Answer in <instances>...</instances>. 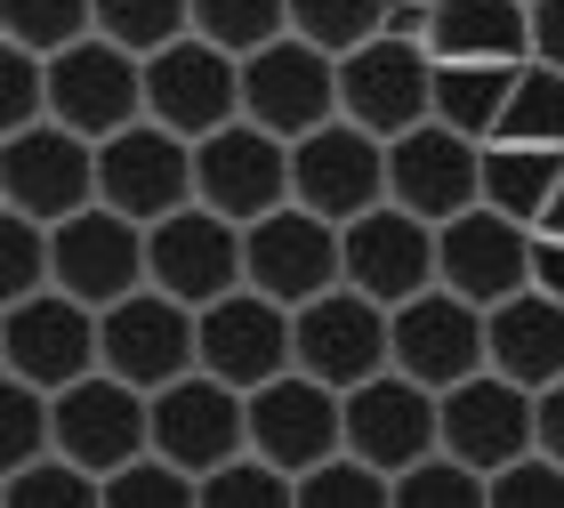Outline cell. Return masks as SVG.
Segmentation results:
<instances>
[{
	"label": "cell",
	"instance_id": "obj_8",
	"mask_svg": "<svg viewBox=\"0 0 564 508\" xmlns=\"http://www.w3.org/2000/svg\"><path fill=\"white\" fill-rule=\"evenodd\" d=\"M299 371L323 379V388H364V379L395 371V315L364 291H323L299 307Z\"/></svg>",
	"mask_w": 564,
	"mask_h": 508
},
{
	"label": "cell",
	"instance_id": "obj_35",
	"mask_svg": "<svg viewBox=\"0 0 564 508\" xmlns=\"http://www.w3.org/2000/svg\"><path fill=\"white\" fill-rule=\"evenodd\" d=\"M0 33H9L17 48L57 57V48L97 33V0H0Z\"/></svg>",
	"mask_w": 564,
	"mask_h": 508
},
{
	"label": "cell",
	"instance_id": "obj_32",
	"mask_svg": "<svg viewBox=\"0 0 564 508\" xmlns=\"http://www.w3.org/2000/svg\"><path fill=\"white\" fill-rule=\"evenodd\" d=\"M97 33L130 57H162L170 41L194 33V0H97Z\"/></svg>",
	"mask_w": 564,
	"mask_h": 508
},
{
	"label": "cell",
	"instance_id": "obj_18",
	"mask_svg": "<svg viewBox=\"0 0 564 508\" xmlns=\"http://www.w3.org/2000/svg\"><path fill=\"white\" fill-rule=\"evenodd\" d=\"M435 283L476 299V307L492 315L500 299L532 291V226H517L508 210H492V202L459 210L452 226H435Z\"/></svg>",
	"mask_w": 564,
	"mask_h": 508
},
{
	"label": "cell",
	"instance_id": "obj_43",
	"mask_svg": "<svg viewBox=\"0 0 564 508\" xmlns=\"http://www.w3.org/2000/svg\"><path fill=\"white\" fill-rule=\"evenodd\" d=\"M532 57L564 73V0H532Z\"/></svg>",
	"mask_w": 564,
	"mask_h": 508
},
{
	"label": "cell",
	"instance_id": "obj_14",
	"mask_svg": "<svg viewBox=\"0 0 564 508\" xmlns=\"http://www.w3.org/2000/svg\"><path fill=\"white\" fill-rule=\"evenodd\" d=\"M0 194L9 210L41 218V226H65L97 202V138L65 130V121H41V130H17L9 154H0Z\"/></svg>",
	"mask_w": 564,
	"mask_h": 508
},
{
	"label": "cell",
	"instance_id": "obj_26",
	"mask_svg": "<svg viewBox=\"0 0 564 508\" xmlns=\"http://www.w3.org/2000/svg\"><path fill=\"white\" fill-rule=\"evenodd\" d=\"M484 323H492V371L500 379H517V388H532V396L564 379V299L517 291V299H500Z\"/></svg>",
	"mask_w": 564,
	"mask_h": 508
},
{
	"label": "cell",
	"instance_id": "obj_21",
	"mask_svg": "<svg viewBox=\"0 0 564 508\" xmlns=\"http://www.w3.org/2000/svg\"><path fill=\"white\" fill-rule=\"evenodd\" d=\"M388 202H403L427 226H452L459 210L484 202V145L444 130V121H420L388 145Z\"/></svg>",
	"mask_w": 564,
	"mask_h": 508
},
{
	"label": "cell",
	"instance_id": "obj_37",
	"mask_svg": "<svg viewBox=\"0 0 564 508\" xmlns=\"http://www.w3.org/2000/svg\"><path fill=\"white\" fill-rule=\"evenodd\" d=\"M395 508H492V476L452 461V452H435V461L395 476Z\"/></svg>",
	"mask_w": 564,
	"mask_h": 508
},
{
	"label": "cell",
	"instance_id": "obj_17",
	"mask_svg": "<svg viewBox=\"0 0 564 508\" xmlns=\"http://www.w3.org/2000/svg\"><path fill=\"white\" fill-rule=\"evenodd\" d=\"M97 202L138 226H162L170 210L194 202V145L162 130V121H138V130L106 138L97 145Z\"/></svg>",
	"mask_w": 564,
	"mask_h": 508
},
{
	"label": "cell",
	"instance_id": "obj_31",
	"mask_svg": "<svg viewBox=\"0 0 564 508\" xmlns=\"http://www.w3.org/2000/svg\"><path fill=\"white\" fill-rule=\"evenodd\" d=\"M41 291H57V226L9 210L0 218V299L17 307V299H41Z\"/></svg>",
	"mask_w": 564,
	"mask_h": 508
},
{
	"label": "cell",
	"instance_id": "obj_3",
	"mask_svg": "<svg viewBox=\"0 0 564 508\" xmlns=\"http://www.w3.org/2000/svg\"><path fill=\"white\" fill-rule=\"evenodd\" d=\"M48 121H65V130L82 138H121L145 121V57H130V48H113L106 33L73 41L48 57Z\"/></svg>",
	"mask_w": 564,
	"mask_h": 508
},
{
	"label": "cell",
	"instance_id": "obj_11",
	"mask_svg": "<svg viewBox=\"0 0 564 508\" xmlns=\"http://www.w3.org/2000/svg\"><path fill=\"white\" fill-rule=\"evenodd\" d=\"M291 202H306L330 226H355L364 210L388 202V138L355 130V121H323L315 138L291 145Z\"/></svg>",
	"mask_w": 564,
	"mask_h": 508
},
{
	"label": "cell",
	"instance_id": "obj_1",
	"mask_svg": "<svg viewBox=\"0 0 564 508\" xmlns=\"http://www.w3.org/2000/svg\"><path fill=\"white\" fill-rule=\"evenodd\" d=\"M339 121H355V130H371L388 145L403 130H420V121H435V57H427V41L379 33V41L355 48V57H339Z\"/></svg>",
	"mask_w": 564,
	"mask_h": 508
},
{
	"label": "cell",
	"instance_id": "obj_12",
	"mask_svg": "<svg viewBox=\"0 0 564 508\" xmlns=\"http://www.w3.org/2000/svg\"><path fill=\"white\" fill-rule=\"evenodd\" d=\"M194 202H210L218 218L259 226L291 202V145L259 121H226L218 138L194 145Z\"/></svg>",
	"mask_w": 564,
	"mask_h": 508
},
{
	"label": "cell",
	"instance_id": "obj_4",
	"mask_svg": "<svg viewBox=\"0 0 564 508\" xmlns=\"http://www.w3.org/2000/svg\"><path fill=\"white\" fill-rule=\"evenodd\" d=\"M0 364H9V379H33V388L65 396L73 379L106 371V323H97V307H82L65 291L17 299L9 323H0Z\"/></svg>",
	"mask_w": 564,
	"mask_h": 508
},
{
	"label": "cell",
	"instance_id": "obj_23",
	"mask_svg": "<svg viewBox=\"0 0 564 508\" xmlns=\"http://www.w3.org/2000/svg\"><path fill=\"white\" fill-rule=\"evenodd\" d=\"M153 283V267H145V226L138 218H121L106 210V202H89L82 218H65L57 226V291L65 299H82V307H121L130 291Z\"/></svg>",
	"mask_w": 564,
	"mask_h": 508
},
{
	"label": "cell",
	"instance_id": "obj_6",
	"mask_svg": "<svg viewBox=\"0 0 564 508\" xmlns=\"http://www.w3.org/2000/svg\"><path fill=\"white\" fill-rule=\"evenodd\" d=\"M145 121L177 130L186 145L218 138L226 121H242V57H226L218 41H170L162 57H145Z\"/></svg>",
	"mask_w": 564,
	"mask_h": 508
},
{
	"label": "cell",
	"instance_id": "obj_33",
	"mask_svg": "<svg viewBox=\"0 0 564 508\" xmlns=\"http://www.w3.org/2000/svg\"><path fill=\"white\" fill-rule=\"evenodd\" d=\"M194 33L218 41L226 57H259L267 41L291 33V0H194Z\"/></svg>",
	"mask_w": 564,
	"mask_h": 508
},
{
	"label": "cell",
	"instance_id": "obj_40",
	"mask_svg": "<svg viewBox=\"0 0 564 508\" xmlns=\"http://www.w3.org/2000/svg\"><path fill=\"white\" fill-rule=\"evenodd\" d=\"M106 508H202V476L170 468L162 452H145V461L106 476Z\"/></svg>",
	"mask_w": 564,
	"mask_h": 508
},
{
	"label": "cell",
	"instance_id": "obj_36",
	"mask_svg": "<svg viewBox=\"0 0 564 508\" xmlns=\"http://www.w3.org/2000/svg\"><path fill=\"white\" fill-rule=\"evenodd\" d=\"M0 508H106V476H89L82 461L48 452V461L9 476V500H0Z\"/></svg>",
	"mask_w": 564,
	"mask_h": 508
},
{
	"label": "cell",
	"instance_id": "obj_20",
	"mask_svg": "<svg viewBox=\"0 0 564 508\" xmlns=\"http://www.w3.org/2000/svg\"><path fill=\"white\" fill-rule=\"evenodd\" d=\"M250 452L274 461V468H291V476L339 461L347 452V396L323 388V379H306V371L267 379V388L250 396Z\"/></svg>",
	"mask_w": 564,
	"mask_h": 508
},
{
	"label": "cell",
	"instance_id": "obj_30",
	"mask_svg": "<svg viewBox=\"0 0 564 508\" xmlns=\"http://www.w3.org/2000/svg\"><path fill=\"white\" fill-rule=\"evenodd\" d=\"M395 0H291V33L315 41L323 57H355L364 41L388 33Z\"/></svg>",
	"mask_w": 564,
	"mask_h": 508
},
{
	"label": "cell",
	"instance_id": "obj_46",
	"mask_svg": "<svg viewBox=\"0 0 564 508\" xmlns=\"http://www.w3.org/2000/svg\"><path fill=\"white\" fill-rule=\"evenodd\" d=\"M532 235H564V186H556V202H549V218L532 226Z\"/></svg>",
	"mask_w": 564,
	"mask_h": 508
},
{
	"label": "cell",
	"instance_id": "obj_39",
	"mask_svg": "<svg viewBox=\"0 0 564 508\" xmlns=\"http://www.w3.org/2000/svg\"><path fill=\"white\" fill-rule=\"evenodd\" d=\"M299 508H395V476H379L371 461L339 452V461L299 476Z\"/></svg>",
	"mask_w": 564,
	"mask_h": 508
},
{
	"label": "cell",
	"instance_id": "obj_25",
	"mask_svg": "<svg viewBox=\"0 0 564 508\" xmlns=\"http://www.w3.org/2000/svg\"><path fill=\"white\" fill-rule=\"evenodd\" d=\"M427 57L435 65H532V0H435Z\"/></svg>",
	"mask_w": 564,
	"mask_h": 508
},
{
	"label": "cell",
	"instance_id": "obj_45",
	"mask_svg": "<svg viewBox=\"0 0 564 508\" xmlns=\"http://www.w3.org/2000/svg\"><path fill=\"white\" fill-rule=\"evenodd\" d=\"M532 291L564 299V235H532Z\"/></svg>",
	"mask_w": 564,
	"mask_h": 508
},
{
	"label": "cell",
	"instance_id": "obj_9",
	"mask_svg": "<svg viewBox=\"0 0 564 508\" xmlns=\"http://www.w3.org/2000/svg\"><path fill=\"white\" fill-rule=\"evenodd\" d=\"M347 452L371 461L379 476H403L444 452V396L420 388L403 371H379L364 388H347Z\"/></svg>",
	"mask_w": 564,
	"mask_h": 508
},
{
	"label": "cell",
	"instance_id": "obj_42",
	"mask_svg": "<svg viewBox=\"0 0 564 508\" xmlns=\"http://www.w3.org/2000/svg\"><path fill=\"white\" fill-rule=\"evenodd\" d=\"M492 508H564V468L549 452H524L517 468L492 476Z\"/></svg>",
	"mask_w": 564,
	"mask_h": 508
},
{
	"label": "cell",
	"instance_id": "obj_47",
	"mask_svg": "<svg viewBox=\"0 0 564 508\" xmlns=\"http://www.w3.org/2000/svg\"><path fill=\"white\" fill-rule=\"evenodd\" d=\"M427 9H435V0H427Z\"/></svg>",
	"mask_w": 564,
	"mask_h": 508
},
{
	"label": "cell",
	"instance_id": "obj_19",
	"mask_svg": "<svg viewBox=\"0 0 564 508\" xmlns=\"http://www.w3.org/2000/svg\"><path fill=\"white\" fill-rule=\"evenodd\" d=\"M57 452L82 461L89 476H113L153 452V396L113 371H89L57 396Z\"/></svg>",
	"mask_w": 564,
	"mask_h": 508
},
{
	"label": "cell",
	"instance_id": "obj_5",
	"mask_svg": "<svg viewBox=\"0 0 564 508\" xmlns=\"http://www.w3.org/2000/svg\"><path fill=\"white\" fill-rule=\"evenodd\" d=\"M242 121L274 130L282 145L315 138L323 121H339V57H323L299 33L267 41L259 57H242Z\"/></svg>",
	"mask_w": 564,
	"mask_h": 508
},
{
	"label": "cell",
	"instance_id": "obj_44",
	"mask_svg": "<svg viewBox=\"0 0 564 508\" xmlns=\"http://www.w3.org/2000/svg\"><path fill=\"white\" fill-rule=\"evenodd\" d=\"M532 420H541V452H549V461L564 468V379L532 396Z\"/></svg>",
	"mask_w": 564,
	"mask_h": 508
},
{
	"label": "cell",
	"instance_id": "obj_34",
	"mask_svg": "<svg viewBox=\"0 0 564 508\" xmlns=\"http://www.w3.org/2000/svg\"><path fill=\"white\" fill-rule=\"evenodd\" d=\"M57 452V396L33 388V379H9V396H0V468H33Z\"/></svg>",
	"mask_w": 564,
	"mask_h": 508
},
{
	"label": "cell",
	"instance_id": "obj_10",
	"mask_svg": "<svg viewBox=\"0 0 564 508\" xmlns=\"http://www.w3.org/2000/svg\"><path fill=\"white\" fill-rule=\"evenodd\" d=\"M153 452H162L170 468H186V476H210L226 461H242L250 452V396L210 379V371L170 379V388L153 396Z\"/></svg>",
	"mask_w": 564,
	"mask_h": 508
},
{
	"label": "cell",
	"instance_id": "obj_27",
	"mask_svg": "<svg viewBox=\"0 0 564 508\" xmlns=\"http://www.w3.org/2000/svg\"><path fill=\"white\" fill-rule=\"evenodd\" d=\"M556 186H564V154L556 145H484V202L508 210L517 226H541Z\"/></svg>",
	"mask_w": 564,
	"mask_h": 508
},
{
	"label": "cell",
	"instance_id": "obj_2",
	"mask_svg": "<svg viewBox=\"0 0 564 508\" xmlns=\"http://www.w3.org/2000/svg\"><path fill=\"white\" fill-rule=\"evenodd\" d=\"M145 267H153V291H170L177 307H194V315L250 283L242 226L218 218L210 202H186V210H170L162 226H145Z\"/></svg>",
	"mask_w": 564,
	"mask_h": 508
},
{
	"label": "cell",
	"instance_id": "obj_15",
	"mask_svg": "<svg viewBox=\"0 0 564 508\" xmlns=\"http://www.w3.org/2000/svg\"><path fill=\"white\" fill-rule=\"evenodd\" d=\"M395 371L435 388V396H452L459 379L492 371V323H484V307L444 291V283L420 291L412 307H395Z\"/></svg>",
	"mask_w": 564,
	"mask_h": 508
},
{
	"label": "cell",
	"instance_id": "obj_38",
	"mask_svg": "<svg viewBox=\"0 0 564 508\" xmlns=\"http://www.w3.org/2000/svg\"><path fill=\"white\" fill-rule=\"evenodd\" d=\"M202 508H299V476L259 461V452H242V461L202 476Z\"/></svg>",
	"mask_w": 564,
	"mask_h": 508
},
{
	"label": "cell",
	"instance_id": "obj_7",
	"mask_svg": "<svg viewBox=\"0 0 564 508\" xmlns=\"http://www.w3.org/2000/svg\"><path fill=\"white\" fill-rule=\"evenodd\" d=\"M242 267H250V291H267L299 315L306 299L347 283V242H339V226L315 218L306 202H282L274 218L242 226Z\"/></svg>",
	"mask_w": 564,
	"mask_h": 508
},
{
	"label": "cell",
	"instance_id": "obj_24",
	"mask_svg": "<svg viewBox=\"0 0 564 508\" xmlns=\"http://www.w3.org/2000/svg\"><path fill=\"white\" fill-rule=\"evenodd\" d=\"M444 452L468 461V468H484V476H500V468H517L524 452H541L532 388H517V379H500V371L459 379V388L444 396Z\"/></svg>",
	"mask_w": 564,
	"mask_h": 508
},
{
	"label": "cell",
	"instance_id": "obj_16",
	"mask_svg": "<svg viewBox=\"0 0 564 508\" xmlns=\"http://www.w3.org/2000/svg\"><path fill=\"white\" fill-rule=\"evenodd\" d=\"M97 323H106V371L130 379V388H145V396H162L170 379L202 371V315L177 307V299L153 291V283L130 291L121 307H106Z\"/></svg>",
	"mask_w": 564,
	"mask_h": 508
},
{
	"label": "cell",
	"instance_id": "obj_13",
	"mask_svg": "<svg viewBox=\"0 0 564 508\" xmlns=\"http://www.w3.org/2000/svg\"><path fill=\"white\" fill-rule=\"evenodd\" d=\"M202 371L226 379V388H242V396H259L267 379L299 371V315L242 283L235 299L202 307Z\"/></svg>",
	"mask_w": 564,
	"mask_h": 508
},
{
	"label": "cell",
	"instance_id": "obj_28",
	"mask_svg": "<svg viewBox=\"0 0 564 508\" xmlns=\"http://www.w3.org/2000/svg\"><path fill=\"white\" fill-rule=\"evenodd\" d=\"M508 89H517V65H435V121L476 145H492Z\"/></svg>",
	"mask_w": 564,
	"mask_h": 508
},
{
	"label": "cell",
	"instance_id": "obj_41",
	"mask_svg": "<svg viewBox=\"0 0 564 508\" xmlns=\"http://www.w3.org/2000/svg\"><path fill=\"white\" fill-rule=\"evenodd\" d=\"M48 121V57L41 48H0V130H41Z\"/></svg>",
	"mask_w": 564,
	"mask_h": 508
},
{
	"label": "cell",
	"instance_id": "obj_22",
	"mask_svg": "<svg viewBox=\"0 0 564 508\" xmlns=\"http://www.w3.org/2000/svg\"><path fill=\"white\" fill-rule=\"evenodd\" d=\"M339 242H347V291L379 299L388 315L435 291V226L412 218L403 202H379L355 226H339Z\"/></svg>",
	"mask_w": 564,
	"mask_h": 508
},
{
	"label": "cell",
	"instance_id": "obj_29",
	"mask_svg": "<svg viewBox=\"0 0 564 508\" xmlns=\"http://www.w3.org/2000/svg\"><path fill=\"white\" fill-rule=\"evenodd\" d=\"M492 145H556L564 154V73L556 65H541V57L517 65V89H508Z\"/></svg>",
	"mask_w": 564,
	"mask_h": 508
}]
</instances>
